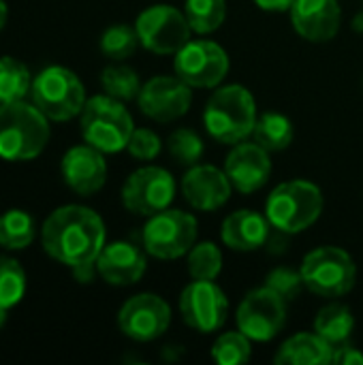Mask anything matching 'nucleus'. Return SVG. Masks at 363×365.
Instances as JSON below:
<instances>
[{
    "mask_svg": "<svg viewBox=\"0 0 363 365\" xmlns=\"http://www.w3.org/2000/svg\"><path fill=\"white\" fill-rule=\"evenodd\" d=\"M49 141V120L34 103H0V158L11 163L36 158Z\"/></svg>",
    "mask_w": 363,
    "mask_h": 365,
    "instance_id": "7ed1b4c3",
    "label": "nucleus"
},
{
    "mask_svg": "<svg viewBox=\"0 0 363 365\" xmlns=\"http://www.w3.org/2000/svg\"><path fill=\"white\" fill-rule=\"evenodd\" d=\"M137 103L145 118L169 124L188 113L193 105V88L178 75H156L141 86Z\"/></svg>",
    "mask_w": 363,
    "mask_h": 365,
    "instance_id": "4468645a",
    "label": "nucleus"
},
{
    "mask_svg": "<svg viewBox=\"0 0 363 365\" xmlns=\"http://www.w3.org/2000/svg\"><path fill=\"white\" fill-rule=\"evenodd\" d=\"M289 13L295 32L310 43L332 41L342 24L338 0H295Z\"/></svg>",
    "mask_w": 363,
    "mask_h": 365,
    "instance_id": "6ab92c4d",
    "label": "nucleus"
},
{
    "mask_svg": "<svg viewBox=\"0 0 363 365\" xmlns=\"http://www.w3.org/2000/svg\"><path fill=\"white\" fill-rule=\"evenodd\" d=\"M126 150H128V154L135 160L150 163V160H154L160 154L163 141H160V137L152 128H135L133 135H131V139H128Z\"/></svg>",
    "mask_w": 363,
    "mask_h": 365,
    "instance_id": "f704fd0d",
    "label": "nucleus"
},
{
    "mask_svg": "<svg viewBox=\"0 0 363 365\" xmlns=\"http://www.w3.org/2000/svg\"><path fill=\"white\" fill-rule=\"evenodd\" d=\"M197 218L188 212L167 207L148 218L141 231L143 250L160 261L186 257L197 244Z\"/></svg>",
    "mask_w": 363,
    "mask_h": 365,
    "instance_id": "6e6552de",
    "label": "nucleus"
},
{
    "mask_svg": "<svg viewBox=\"0 0 363 365\" xmlns=\"http://www.w3.org/2000/svg\"><path fill=\"white\" fill-rule=\"evenodd\" d=\"M186 269L193 280H216L223 272V250L214 242H201L186 255Z\"/></svg>",
    "mask_w": 363,
    "mask_h": 365,
    "instance_id": "c85d7f7f",
    "label": "nucleus"
},
{
    "mask_svg": "<svg viewBox=\"0 0 363 365\" xmlns=\"http://www.w3.org/2000/svg\"><path fill=\"white\" fill-rule=\"evenodd\" d=\"M105 222L86 205H62L41 227L43 250L66 267L96 263L105 246Z\"/></svg>",
    "mask_w": 363,
    "mask_h": 365,
    "instance_id": "f257e3e1",
    "label": "nucleus"
},
{
    "mask_svg": "<svg viewBox=\"0 0 363 365\" xmlns=\"http://www.w3.org/2000/svg\"><path fill=\"white\" fill-rule=\"evenodd\" d=\"M182 11L193 32L212 34L227 19V0H184Z\"/></svg>",
    "mask_w": 363,
    "mask_h": 365,
    "instance_id": "393cba45",
    "label": "nucleus"
},
{
    "mask_svg": "<svg viewBox=\"0 0 363 365\" xmlns=\"http://www.w3.org/2000/svg\"><path fill=\"white\" fill-rule=\"evenodd\" d=\"M182 321L197 334L218 331L229 314V299L214 280H193L180 295Z\"/></svg>",
    "mask_w": 363,
    "mask_h": 365,
    "instance_id": "ddd939ff",
    "label": "nucleus"
},
{
    "mask_svg": "<svg viewBox=\"0 0 363 365\" xmlns=\"http://www.w3.org/2000/svg\"><path fill=\"white\" fill-rule=\"evenodd\" d=\"M96 269L107 284L131 287L143 278L148 259L145 252L131 242H111L103 246L96 259Z\"/></svg>",
    "mask_w": 363,
    "mask_h": 365,
    "instance_id": "aec40b11",
    "label": "nucleus"
},
{
    "mask_svg": "<svg viewBox=\"0 0 363 365\" xmlns=\"http://www.w3.org/2000/svg\"><path fill=\"white\" fill-rule=\"evenodd\" d=\"M71 272H73V276H75V280H77V282H92L94 274H98V269H96V263L79 265V267H73Z\"/></svg>",
    "mask_w": 363,
    "mask_h": 365,
    "instance_id": "4c0bfd02",
    "label": "nucleus"
},
{
    "mask_svg": "<svg viewBox=\"0 0 363 365\" xmlns=\"http://www.w3.org/2000/svg\"><path fill=\"white\" fill-rule=\"evenodd\" d=\"M353 28H355V30H363V17H362V15H359V17L355 19V26H353Z\"/></svg>",
    "mask_w": 363,
    "mask_h": 365,
    "instance_id": "a19ab883",
    "label": "nucleus"
},
{
    "mask_svg": "<svg viewBox=\"0 0 363 365\" xmlns=\"http://www.w3.org/2000/svg\"><path fill=\"white\" fill-rule=\"evenodd\" d=\"M257 118L255 96L240 83L216 88L203 109V126L208 135L225 145H235L252 137Z\"/></svg>",
    "mask_w": 363,
    "mask_h": 365,
    "instance_id": "f03ea898",
    "label": "nucleus"
},
{
    "mask_svg": "<svg viewBox=\"0 0 363 365\" xmlns=\"http://www.w3.org/2000/svg\"><path fill=\"white\" fill-rule=\"evenodd\" d=\"M267 216L255 210H237L223 220L220 240L229 250L235 252H255L270 237Z\"/></svg>",
    "mask_w": 363,
    "mask_h": 365,
    "instance_id": "412c9836",
    "label": "nucleus"
},
{
    "mask_svg": "<svg viewBox=\"0 0 363 365\" xmlns=\"http://www.w3.org/2000/svg\"><path fill=\"white\" fill-rule=\"evenodd\" d=\"M293 137H295V126L285 113L265 111L257 118V124L252 130V141H257L270 154L287 150L293 143Z\"/></svg>",
    "mask_w": 363,
    "mask_h": 365,
    "instance_id": "5701e85b",
    "label": "nucleus"
},
{
    "mask_svg": "<svg viewBox=\"0 0 363 365\" xmlns=\"http://www.w3.org/2000/svg\"><path fill=\"white\" fill-rule=\"evenodd\" d=\"M81 137L103 154H116L126 150L128 139L135 130L133 115L122 101L109 94L90 96L79 113Z\"/></svg>",
    "mask_w": 363,
    "mask_h": 365,
    "instance_id": "39448f33",
    "label": "nucleus"
},
{
    "mask_svg": "<svg viewBox=\"0 0 363 365\" xmlns=\"http://www.w3.org/2000/svg\"><path fill=\"white\" fill-rule=\"evenodd\" d=\"M26 293V272L9 257H0V306L13 308L21 302Z\"/></svg>",
    "mask_w": 363,
    "mask_h": 365,
    "instance_id": "473e14b6",
    "label": "nucleus"
},
{
    "mask_svg": "<svg viewBox=\"0 0 363 365\" xmlns=\"http://www.w3.org/2000/svg\"><path fill=\"white\" fill-rule=\"evenodd\" d=\"M6 15H9L6 4H4V0H0V30H2V28H4V24H6Z\"/></svg>",
    "mask_w": 363,
    "mask_h": 365,
    "instance_id": "58836bf2",
    "label": "nucleus"
},
{
    "mask_svg": "<svg viewBox=\"0 0 363 365\" xmlns=\"http://www.w3.org/2000/svg\"><path fill=\"white\" fill-rule=\"evenodd\" d=\"M304 287L319 297H342L357 282V265L353 257L338 246H321L308 252L302 261Z\"/></svg>",
    "mask_w": 363,
    "mask_h": 365,
    "instance_id": "0eeeda50",
    "label": "nucleus"
},
{
    "mask_svg": "<svg viewBox=\"0 0 363 365\" xmlns=\"http://www.w3.org/2000/svg\"><path fill=\"white\" fill-rule=\"evenodd\" d=\"M60 169L66 186L81 197L98 192L107 182V160L103 152L90 143L71 148L64 154Z\"/></svg>",
    "mask_w": 363,
    "mask_h": 365,
    "instance_id": "a211bd4d",
    "label": "nucleus"
},
{
    "mask_svg": "<svg viewBox=\"0 0 363 365\" xmlns=\"http://www.w3.org/2000/svg\"><path fill=\"white\" fill-rule=\"evenodd\" d=\"M171 325L169 304L154 293H139L124 302L118 312L120 331L135 342H152Z\"/></svg>",
    "mask_w": 363,
    "mask_h": 365,
    "instance_id": "2eb2a0df",
    "label": "nucleus"
},
{
    "mask_svg": "<svg viewBox=\"0 0 363 365\" xmlns=\"http://www.w3.org/2000/svg\"><path fill=\"white\" fill-rule=\"evenodd\" d=\"M6 323V308H2L0 306V329H2V325Z\"/></svg>",
    "mask_w": 363,
    "mask_h": 365,
    "instance_id": "ea45409f",
    "label": "nucleus"
},
{
    "mask_svg": "<svg viewBox=\"0 0 363 365\" xmlns=\"http://www.w3.org/2000/svg\"><path fill=\"white\" fill-rule=\"evenodd\" d=\"M101 86H103L105 94L126 103V101H135L139 96L143 83L135 68H131L126 64H111V66L103 68Z\"/></svg>",
    "mask_w": 363,
    "mask_h": 365,
    "instance_id": "cd10ccee",
    "label": "nucleus"
},
{
    "mask_svg": "<svg viewBox=\"0 0 363 365\" xmlns=\"http://www.w3.org/2000/svg\"><path fill=\"white\" fill-rule=\"evenodd\" d=\"M261 11H267V13H285V11H291L293 2L295 0H252Z\"/></svg>",
    "mask_w": 363,
    "mask_h": 365,
    "instance_id": "e433bc0d",
    "label": "nucleus"
},
{
    "mask_svg": "<svg viewBox=\"0 0 363 365\" xmlns=\"http://www.w3.org/2000/svg\"><path fill=\"white\" fill-rule=\"evenodd\" d=\"M231 180L214 165H193L182 178V195L197 212H216L231 199Z\"/></svg>",
    "mask_w": 363,
    "mask_h": 365,
    "instance_id": "f3484780",
    "label": "nucleus"
},
{
    "mask_svg": "<svg viewBox=\"0 0 363 365\" xmlns=\"http://www.w3.org/2000/svg\"><path fill=\"white\" fill-rule=\"evenodd\" d=\"M173 175L156 165H145L133 171L122 186V205L135 216H154L171 207L175 199Z\"/></svg>",
    "mask_w": 363,
    "mask_h": 365,
    "instance_id": "9b49d317",
    "label": "nucleus"
},
{
    "mask_svg": "<svg viewBox=\"0 0 363 365\" xmlns=\"http://www.w3.org/2000/svg\"><path fill=\"white\" fill-rule=\"evenodd\" d=\"M323 205L325 199L317 184L308 180H289L270 192L265 201V216L276 231L297 235L321 218Z\"/></svg>",
    "mask_w": 363,
    "mask_h": 365,
    "instance_id": "20e7f679",
    "label": "nucleus"
},
{
    "mask_svg": "<svg viewBox=\"0 0 363 365\" xmlns=\"http://www.w3.org/2000/svg\"><path fill=\"white\" fill-rule=\"evenodd\" d=\"M229 53L216 41L190 38L173 58L175 75L195 88H218L229 73Z\"/></svg>",
    "mask_w": 363,
    "mask_h": 365,
    "instance_id": "9d476101",
    "label": "nucleus"
},
{
    "mask_svg": "<svg viewBox=\"0 0 363 365\" xmlns=\"http://www.w3.org/2000/svg\"><path fill=\"white\" fill-rule=\"evenodd\" d=\"M32 88L30 71L24 62L11 56L0 58V103L24 101Z\"/></svg>",
    "mask_w": 363,
    "mask_h": 365,
    "instance_id": "bb28decb",
    "label": "nucleus"
},
{
    "mask_svg": "<svg viewBox=\"0 0 363 365\" xmlns=\"http://www.w3.org/2000/svg\"><path fill=\"white\" fill-rule=\"evenodd\" d=\"M34 240V220L24 210H9L0 216V246L24 250Z\"/></svg>",
    "mask_w": 363,
    "mask_h": 365,
    "instance_id": "a878e982",
    "label": "nucleus"
},
{
    "mask_svg": "<svg viewBox=\"0 0 363 365\" xmlns=\"http://www.w3.org/2000/svg\"><path fill=\"white\" fill-rule=\"evenodd\" d=\"M167 152L171 154V158L182 165V167H193L203 158L205 145L203 139L193 130V128H175L169 137H167Z\"/></svg>",
    "mask_w": 363,
    "mask_h": 365,
    "instance_id": "2f4dec72",
    "label": "nucleus"
},
{
    "mask_svg": "<svg viewBox=\"0 0 363 365\" xmlns=\"http://www.w3.org/2000/svg\"><path fill=\"white\" fill-rule=\"evenodd\" d=\"M334 361V346L315 334H295L285 340L274 355L278 365H327Z\"/></svg>",
    "mask_w": 363,
    "mask_h": 365,
    "instance_id": "4be33fe9",
    "label": "nucleus"
},
{
    "mask_svg": "<svg viewBox=\"0 0 363 365\" xmlns=\"http://www.w3.org/2000/svg\"><path fill=\"white\" fill-rule=\"evenodd\" d=\"M98 45H101V51L105 58H109L113 62H122L135 53V49L141 45V41H139L135 26L113 24L101 34Z\"/></svg>",
    "mask_w": 363,
    "mask_h": 365,
    "instance_id": "c756f323",
    "label": "nucleus"
},
{
    "mask_svg": "<svg viewBox=\"0 0 363 365\" xmlns=\"http://www.w3.org/2000/svg\"><path fill=\"white\" fill-rule=\"evenodd\" d=\"M135 30L141 45L158 56H175L190 41V24L173 4H152L137 15Z\"/></svg>",
    "mask_w": 363,
    "mask_h": 365,
    "instance_id": "1a4fd4ad",
    "label": "nucleus"
},
{
    "mask_svg": "<svg viewBox=\"0 0 363 365\" xmlns=\"http://www.w3.org/2000/svg\"><path fill=\"white\" fill-rule=\"evenodd\" d=\"M263 284L267 289H272L274 293H278L287 304L295 302L300 297V293L306 289L304 287L302 272H295V269H289V267H276V269H272L265 276V282Z\"/></svg>",
    "mask_w": 363,
    "mask_h": 365,
    "instance_id": "72a5a7b5",
    "label": "nucleus"
},
{
    "mask_svg": "<svg viewBox=\"0 0 363 365\" xmlns=\"http://www.w3.org/2000/svg\"><path fill=\"white\" fill-rule=\"evenodd\" d=\"M287 306L289 304L265 284L252 289L235 312L237 329L252 342H270L287 325Z\"/></svg>",
    "mask_w": 363,
    "mask_h": 365,
    "instance_id": "f8f14e48",
    "label": "nucleus"
},
{
    "mask_svg": "<svg viewBox=\"0 0 363 365\" xmlns=\"http://www.w3.org/2000/svg\"><path fill=\"white\" fill-rule=\"evenodd\" d=\"M225 173L229 175L233 190L242 195H252L261 190L272 175L270 152L257 141H240L227 154Z\"/></svg>",
    "mask_w": 363,
    "mask_h": 365,
    "instance_id": "dca6fc26",
    "label": "nucleus"
},
{
    "mask_svg": "<svg viewBox=\"0 0 363 365\" xmlns=\"http://www.w3.org/2000/svg\"><path fill=\"white\" fill-rule=\"evenodd\" d=\"M338 365H363V353L351 344H340L334 349V361Z\"/></svg>",
    "mask_w": 363,
    "mask_h": 365,
    "instance_id": "c9c22d12",
    "label": "nucleus"
},
{
    "mask_svg": "<svg viewBox=\"0 0 363 365\" xmlns=\"http://www.w3.org/2000/svg\"><path fill=\"white\" fill-rule=\"evenodd\" d=\"M355 329V317L344 304H327L315 319V331L334 349L347 344Z\"/></svg>",
    "mask_w": 363,
    "mask_h": 365,
    "instance_id": "b1692460",
    "label": "nucleus"
},
{
    "mask_svg": "<svg viewBox=\"0 0 363 365\" xmlns=\"http://www.w3.org/2000/svg\"><path fill=\"white\" fill-rule=\"evenodd\" d=\"M32 103L39 111L53 122H68L83 111L86 90L81 79L66 66H47L34 79L30 88Z\"/></svg>",
    "mask_w": 363,
    "mask_h": 365,
    "instance_id": "423d86ee",
    "label": "nucleus"
},
{
    "mask_svg": "<svg viewBox=\"0 0 363 365\" xmlns=\"http://www.w3.org/2000/svg\"><path fill=\"white\" fill-rule=\"evenodd\" d=\"M252 340L237 331H225L212 344V359L220 365H240L250 361L252 357Z\"/></svg>",
    "mask_w": 363,
    "mask_h": 365,
    "instance_id": "7c9ffc66",
    "label": "nucleus"
}]
</instances>
